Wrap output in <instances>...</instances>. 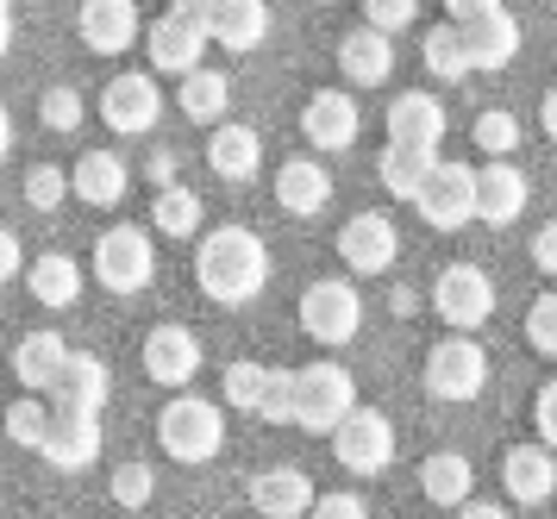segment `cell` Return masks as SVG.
<instances>
[{
    "instance_id": "obj_16",
    "label": "cell",
    "mask_w": 557,
    "mask_h": 519,
    "mask_svg": "<svg viewBox=\"0 0 557 519\" xmlns=\"http://www.w3.org/2000/svg\"><path fill=\"white\" fill-rule=\"evenodd\" d=\"M76 32H82V45L88 50L120 57V50H132V38H145V25H138V0H82Z\"/></svg>"
},
{
    "instance_id": "obj_17",
    "label": "cell",
    "mask_w": 557,
    "mask_h": 519,
    "mask_svg": "<svg viewBox=\"0 0 557 519\" xmlns=\"http://www.w3.org/2000/svg\"><path fill=\"white\" fill-rule=\"evenodd\" d=\"M338 75L357 88H382L395 75V38H382L376 25H357L338 38Z\"/></svg>"
},
{
    "instance_id": "obj_20",
    "label": "cell",
    "mask_w": 557,
    "mask_h": 519,
    "mask_svg": "<svg viewBox=\"0 0 557 519\" xmlns=\"http://www.w3.org/2000/svg\"><path fill=\"white\" fill-rule=\"evenodd\" d=\"M207 163H213L220 182H251V175L263 170V138H257L251 125L220 120L213 125V138H207Z\"/></svg>"
},
{
    "instance_id": "obj_36",
    "label": "cell",
    "mask_w": 557,
    "mask_h": 519,
    "mask_svg": "<svg viewBox=\"0 0 557 519\" xmlns=\"http://www.w3.org/2000/svg\"><path fill=\"white\" fill-rule=\"evenodd\" d=\"M263 382H270V363H251V357L226 363V407H232V413H257Z\"/></svg>"
},
{
    "instance_id": "obj_21",
    "label": "cell",
    "mask_w": 557,
    "mask_h": 519,
    "mask_svg": "<svg viewBox=\"0 0 557 519\" xmlns=\"http://www.w3.org/2000/svg\"><path fill=\"white\" fill-rule=\"evenodd\" d=\"M332 200V175L313 163V157H288L276 170V207L282 213H295V220H313V213H326Z\"/></svg>"
},
{
    "instance_id": "obj_49",
    "label": "cell",
    "mask_w": 557,
    "mask_h": 519,
    "mask_svg": "<svg viewBox=\"0 0 557 519\" xmlns=\"http://www.w3.org/2000/svg\"><path fill=\"white\" fill-rule=\"evenodd\" d=\"M20 270H26V250H20V238L0 225V282H13Z\"/></svg>"
},
{
    "instance_id": "obj_51",
    "label": "cell",
    "mask_w": 557,
    "mask_h": 519,
    "mask_svg": "<svg viewBox=\"0 0 557 519\" xmlns=\"http://www.w3.org/2000/svg\"><path fill=\"white\" fill-rule=\"evenodd\" d=\"M539 125H545V138L557 145V88L545 95V107H539Z\"/></svg>"
},
{
    "instance_id": "obj_23",
    "label": "cell",
    "mask_w": 557,
    "mask_h": 519,
    "mask_svg": "<svg viewBox=\"0 0 557 519\" xmlns=\"http://www.w3.org/2000/svg\"><path fill=\"white\" fill-rule=\"evenodd\" d=\"M145 50H151V70L157 75H195L201 70V57H207V32H188V25H176L170 13L145 32Z\"/></svg>"
},
{
    "instance_id": "obj_53",
    "label": "cell",
    "mask_w": 557,
    "mask_h": 519,
    "mask_svg": "<svg viewBox=\"0 0 557 519\" xmlns=\"http://www.w3.org/2000/svg\"><path fill=\"white\" fill-rule=\"evenodd\" d=\"M7 150H13V113L0 107V163H7Z\"/></svg>"
},
{
    "instance_id": "obj_41",
    "label": "cell",
    "mask_w": 557,
    "mask_h": 519,
    "mask_svg": "<svg viewBox=\"0 0 557 519\" xmlns=\"http://www.w3.org/2000/svg\"><path fill=\"white\" fill-rule=\"evenodd\" d=\"M420 20V0H363V25H376L382 38H395Z\"/></svg>"
},
{
    "instance_id": "obj_44",
    "label": "cell",
    "mask_w": 557,
    "mask_h": 519,
    "mask_svg": "<svg viewBox=\"0 0 557 519\" xmlns=\"http://www.w3.org/2000/svg\"><path fill=\"white\" fill-rule=\"evenodd\" d=\"M532 425H539V445L557 457V375L539 388V400H532Z\"/></svg>"
},
{
    "instance_id": "obj_13",
    "label": "cell",
    "mask_w": 557,
    "mask_h": 519,
    "mask_svg": "<svg viewBox=\"0 0 557 519\" xmlns=\"http://www.w3.org/2000/svg\"><path fill=\"white\" fill-rule=\"evenodd\" d=\"M107 395H113V375L95 350H70V363H63V382L51 388V413H82V420H101Z\"/></svg>"
},
{
    "instance_id": "obj_30",
    "label": "cell",
    "mask_w": 557,
    "mask_h": 519,
    "mask_svg": "<svg viewBox=\"0 0 557 519\" xmlns=\"http://www.w3.org/2000/svg\"><path fill=\"white\" fill-rule=\"evenodd\" d=\"M263 32H270V7L263 0H220V20H213V45L226 50H257L263 45Z\"/></svg>"
},
{
    "instance_id": "obj_38",
    "label": "cell",
    "mask_w": 557,
    "mask_h": 519,
    "mask_svg": "<svg viewBox=\"0 0 557 519\" xmlns=\"http://www.w3.org/2000/svg\"><path fill=\"white\" fill-rule=\"evenodd\" d=\"M257 420L263 425H295V370H270L263 400H257Z\"/></svg>"
},
{
    "instance_id": "obj_4",
    "label": "cell",
    "mask_w": 557,
    "mask_h": 519,
    "mask_svg": "<svg viewBox=\"0 0 557 519\" xmlns=\"http://www.w3.org/2000/svg\"><path fill=\"white\" fill-rule=\"evenodd\" d=\"M432 313L451 325V332H482V325L495 320V275L482 270V263L438 270V282H432Z\"/></svg>"
},
{
    "instance_id": "obj_54",
    "label": "cell",
    "mask_w": 557,
    "mask_h": 519,
    "mask_svg": "<svg viewBox=\"0 0 557 519\" xmlns=\"http://www.w3.org/2000/svg\"><path fill=\"white\" fill-rule=\"evenodd\" d=\"M0 7H13V0H0Z\"/></svg>"
},
{
    "instance_id": "obj_6",
    "label": "cell",
    "mask_w": 557,
    "mask_h": 519,
    "mask_svg": "<svg viewBox=\"0 0 557 519\" xmlns=\"http://www.w3.org/2000/svg\"><path fill=\"white\" fill-rule=\"evenodd\" d=\"M157 275V245L138 225H107L95 238V282H107L113 295H138Z\"/></svg>"
},
{
    "instance_id": "obj_46",
    "label": "cell",
    "mask_w": 557,
    "mask_h": 519,
    "mask_svg": "<svg viewBox=\"0 0 557 519\" xmlns=\"http://www.w3.org/2000/svg\"><path fill=\"white\" fill-rule=\"evenodd\" d=\"M307 519H370V507H363L357 495H320Z\"/></svg>"
},
{
    "instance_id": "obj_10",
    "label": "cell",
    "mask_w": 557,
    "mask_h": 519,
    "mask_svg": "<svg viewBox=\"0 0 557 519\" xmlns=\"http://www.w3.org/2000/svg\"><path fill=\"white\" fill-rule=\"evenodd\" d=\"M413 207H420V220H426L432 232H457V225H470L476 220V170H470V163H438Z\"/></svg>"
},
{
    "instance_id": "obj_25",
    "label": "cell",
    "mask_w": 557,
    "mask_h": 519,
    "mask_svg": "<svg viewBox=\"0 0 557 519\" xmlns=\"http://www.w3.org/2000/svg\"><path fill=\"white\" fill-rule=\"evenodd\" d=\"M63 363H70V345L57 332H32V338L13 345V375L26 382V395H51L63 382Z\"/></svg>"
},
{
    "instance_id": "obj_29",
    "label": "cell",
    "mask_w": 557,
    "mask_h": 519,
    "mask_svg": "<svg viewBox=\"0 0 557 519\" xmlns=\"http://www.w3.org/2000/svg\"><path fill=\"white\" fill-rule=\"evenodd\" d=\"M226 100H232V82L220 70H195V75H182V88H176V107H182V120H195V125H220L226 120Z\"/></svg>"
},
{
    "instance_id": "obj_26",
    "label": "cell",
    "mask_w": 557,
    "mask_h": 519,
    "mask_svg": "<svg viewBox=\"0 0 557 519\" xmlns=\"http://www.w3.org/2000/svg\"><path fill=\"white\" fill-rule=\"evenodd\" d=\"M502 482L513 501H527V507H539V501H552L557 489V457L545 445H513L502 464Z\"/></svg>"
},
{
    "instance_id": "obj_40",
    "label": "cell",
    "mask_w": 557,
    "mask_h": 519,
    "mask_svg": "<svg viewBox=\"0 0 557 519\" xmlns=\"http://www.w3.org/2000/svg\"><path fill=\"white\" fill-rule=\"evenodd\" d=\"M63 195H70V170H57V163H38V170L26 175V200L38 207V213H57V207H63Z\"/></svg>"
},
{
    "instance_id": "obj_5",
    "label": "cell",
    "mask_w": 557,
    "mask_h": 519,
    "mask_svg": "<svg viewBox=\"0 0 557 519\" xmlns=\"http://www.w3.org/2000/svg\"><path fill=\"white\" fill-rule=\"evenodd\" d=\"M301 332L307 338H320V345H351L357 332H363V295H357V282H338V275L307 282Z\"/></svg>"
},
{
    "instance_id": "obj_34",
    "label": "cell",
    "mask_w": 557,
    "mask_h": 519,
    "mask_svg": "<svg viewBox=\"0 0 557 519\" xmlns=\"http://www.w3.org/2000/svg\"><path fill=\"white\" fill-rule=\"evenodd\" d=\"M426 75L432 82H463L470 75V45H463V25H432L426 32Z\"/></svg>"
},
{
    "instance_id": "obj_22",
    "label": "cell",
    "mask_w": 557,
    "mask_h": 519,
    "mask_svg": "<svg viewBox=\"0 0 557 519\" xmlns=\"http://www.w3.org/2000/svg\"><path fill=\"white\" fill-rule=\"evenodd\" d=\"M527 195H532V182L513 170V163H488V170H476V220L513 225L520 213H527Z\"/></svg>"
},
{
    "instance_id": "obj_1",
    "label": "cell",
    "mask_w": 557,
    "mask_h": 519,
    "mask_svg": "<svg viewBox=\"0 0 557 519\" xmlns=\"http://www.w3.org/2000/svg\"><path fill=\"white\" fill-rule=\"evenodd\" d=\"M195 275H201L207 300L220 307H245V300L263 295L270 282V245L257 238L251 225H220L201 238V257H195Z\"/></svg>"
},
{
    "instance_id": "obj_31",
    "label": "cell",
    "mask_w": 557,
    "mask_h": 519,
    "mask_svg": "<svg viewBox=\"0 0 557 519\" xmlns=\"http://www.w3.org/2000/svg\"><path fill=\"white\" fill-rule=\"evenodd\" d=\"M76 295H82L76 257H63V250L32 257V300H45V307H76Z\"/></svg>"
},
{
    "instance_id": "obj_43",
    "label": "cell",
    "mask_w": 557,
    "mask_h": 519,
    "mask_svg": "<svg viewBox=\"0 0 557 519\" xmlns=\"http://www.w3.org/2000/svg\"><path fill=\"white\" fill-rule=\"evenodd\" d=\"M38 113H45L51 132H76V125H82V95H76V88H51V95L38 100Z\"/></svg>"
},
{
    "instance_id": "obj_50",
    "label": "cell",
    "mask_w": 557,
    "mask_h": 519,
    "mask_svg": "<svg viewBox=\"0 0 557 519\" xmlns=\"http://www.w3.org/2000/svg\"><path fill=\"white\" fill-rule=\"evenodd\" d=\"M457 519H507V507H495V501H463V507H457Z\"/></svg>"
},
{
    "instance_id": "obj_27",
    "label": "cell",
    "mask_w": 557,
    "mask_h": 519,
    "mask_svg": "<svg viewBox=\"0 0 557 519\" xmlns=\"http://www.w3.org/2000/svg\"><path fill=\"white\" fill-rule=\"evenodd\" d=\"M463 45H470V70H507L520 57V20L513 13H488V20L463 25Z\"/></svg>"
},
{
    "instance_id": "obj_11",
    "label": "cell",
    "mask_w": 557,
    "mask_h": 519,
    "mask_svg": "<svg viewBox=\"0 0 557 519\" xmlns=\"http://www.w3.org/2000/svg\"><path fill=\"white\" fill-rule=\"evenodd\" d=\"M338 257H345V270H351V275L395 270V257H401L395 220H382V213H351V220H345V232H338Z\"/></svg>"
},
{
    "instance_id": "obj_48",
    "label": "cell",
    "mask_w": 557,
    "mask_h": 519,
    "mask_svg": "<svg viewBox=\"0 0 557 519\" xmlns=\"http://www.w3.org/2000/svg\"><path fill=\"white\" fill-rule=\"evenodd\" d=\"M532 270L557 275V220H552V225H539V232H532Z\"/></svg>"
},
{
    "instance_id": "obj_3",
    "label": "cell",
    "mask_w": 557,
    "mask_h": 519,
    "mask_svg": "<svg viewBox=\"0 0 557 519\" xmlns=\"http://www.w3.org/2000/svg\"><path fill=\"white\" fill-rule=\"evenodd\" d=\"M357 413V375L338 363H307L295 370V425L301 432H338Z\"/></svg>"
},
{
    "instance_id": "obj_47",
    "label": "cell",
    "mask_w": 557,
    "mask_h": 519,
    "mask_svg": "<svg viewBox=\"0 0 557 519\" xmlns=\"http://www.w3.org/2000/svg\"><path fill=\"white\" fill-rule=\"evenodd\" d=\"M507 0H445V20L451 25H476V20H488V13H502Z\"/></svg>"
},
{
    "instance_id": "obj_7",
    "label": "cell",
    "mask_w": 557,
    "mask_h": 519,
    "mask_svg": "<svg viewBox=\"0 0 557 519\" xmlns=\"http://www.w3.org/2000/svg\"><path fill=\"white\" fill-rule=\"evenodd\" d=\"M426 388L438 400H476L488 388V350L470 332H451L426 350Z\"/></svg>"
},
{
    "instance_id": "obj_42",
    "label": "cell",
    "mask_w": 557,
    "mask_h": 519,
    "mask_svg": "<svg viewBox=\"0 0 557 519\" xmlns=\"http://www.w3.org/2000/svg\"><path fill=\"white\" fill-rule=\"evenodd\" d=\"M151 489H157V475L145 470V464H120V470H113V501H120V507H145Z\"/></svg>"
},
{
    "instance_id": "obj_12",
    "label": "cell",
    "mask_w": 557,
    "mask_h": 519,
    "mask_svg": "<svg viewBox=\"0 0 557 519\" xmlns=\"http://www.w3.org/2000/svg\"><path fill=\"white\" fill-rule=\"evenodd\" d=\"M145 375L163 388H188L201 375V338L188 325H151L145 332Z\"/></svg>"
},
{
    "instance_id": "obj_2",
    "label": "cell",
    "mask_w": 557,
    "mask_h": 519,
    "mask_svg": "<svg viewBox=\"0 0 557 519\" xmlns=\"http://www.w3.org/2000/svg\"><path fill=\"white\" fill-rule=\"evenodd\" d=\"M157 445L170 450L176 464H213L220 445H226V420H220L213 400H201V395L182 388V395L157 413Z\"/></svg>"
},
{
    "instance_id": "obj_37",
    "label": "cell",
    "mask_w": 557,
    "mask_h": 519,
    "mask_svg": "<svg viewBox=\"0 0 557 519\" xmlns=\"http://www.w3.org/2000/svg\"><path fill=\"white\" fill-rule=\"evenodd\" d=\"M470 138H476L495 163H507V157L520 150V120H513V113H502V107H488V113H476V132H470Z\"/></svg>"
},
{
    "instance_id": "obj_24",
    "label": "cell",
    "mask_w": 557,
    "mask_h": 519,
    "mask_svg": "<svg viewBox=\"0 0 557 519\" xmlns=\"http://www.w3.org/2000/svg\"><path fill=\"white\" fill-rule=\"evenodd\" d=\"M126 163H120V150H82L76 170H70V195L82 207H113V200H126Z\"/></svg>"
},
{
    "instance_id": "obj_28",
    "label": "cell",
    "mask_w": 557,
    "mask_h": 519,
    "mask_svg": "<svg viewBox=\"0 0 557 519\" xmlns=\"http://www.w3.org/2000/svg\"><path fill=\"white\" fill-rule=\"evenodd\" d=\"M470 482H476V470H470L463 450H432L426 464H420V495L432 507H463L470 501Z\"/></svg>"
},
{
    "instance_id": "obj_33",
    "label": "cell",
    "mask_w": 557,
    "mask_h": 519,
    "mask_svg": "<svg viewBox=\"0 0 557 519\" xmlns=\"http://www.w3.org/2000/svg\"><path fill=\"white\" fill-rule=\"evenodd\" d=\"M201 220H207V207H201V195H195V188H182V182L157 188L151 225L163 232V238H195V232H201Z\"/></svg>"
},
{
    "instance_id": "obj_39",
    "label": "cell",
    "mask_w": 557,
    "mask_h": 519,
    "mask_svg": "<svg viewBox=\"0 0 557 519\" xmlns=\"http://www.w3.org/2000/svg\"><path fill=\"white\" fill-rule=\"evenodd\" d=\"M527 345L539 350V357H557V288H545V295L527 307Z\"/></svg>"
},
{
    "instance_id": "obj_52",
    "label": "cell",
    "mask_w": 557,
    "mask_h": 519,
    "mask_svg": "<svg viewBox=\"0 0 557 519\" xmlns=\"http://www.w3.org/2000/svg\"><path fill=\"white\" fill-rule=\"evenodd\" d=\"M13 50V7H0V57Z\"/></svg>"
},
{
    "instance_id": "obj_19",
    "label": "cell",
    "mask_w": 557,
    "mask_h": 519,
    "mask_svg": "<svg viewBox=\"0 0 557 519\" xmlns=\"http://www.w3.org/2000/svg\"><path fill=\"white\" fill-rule=\"evenodd\" d=\"M38 457H45L51 470H88V464L101 457V420H82V413H51V432H45Z\"/></svg>"
},
{
    "instance_id": "obj_18",
    "label": "cell",
    "mask_w": 557,
    "mask_h": 519,
    "mask_svg": "<svg viewBox=\"0 0 557 519\" xmlns=\"http://www.w3.org/2000/svg\"><path fill=\"white\" fill-rule=\"evenodd\" d=\"M313 501H320V495H313L307 470H295V464L251 475V507L263 519H307V514H313Z\"/></svg>"
},
{
    "instance_id": "obj_35",
    "label": "cell",
    "mask_w": 557,
    "mask_h": 519,
    "mask_svg": "<svg viewBox=\"0 0 557 519\" xmlns=\"http://www.w3.org/2000/svg\"><path fill=\"white\" fill-rule=\"evenodd\" d=\"M45 432H51V407H45L38 395H20L13 407H7V438H13V445L38 450L45 445Z\"/></svg>"
},
{
    "instance_id": "obj_15",
    "label": "cell",
    "mask_w": 557,
    "mask_h": 519,
    "mask_svg": "<svg viewBox=\"0 0 557 519\" xmlns=\"http://www.w3.org/2000/svg\"><path fill=\"white\" fill-rule=\"evenodd\" d=\"M357 125H363V113H357V100L345 95V88H320V95L301 107V132H307L313 150H351Z\"/></svg>"
},
{
    "instance_id": "obj_8",
    "label": "cell",
    "mask_w": 557,
    "mask_h": 519,
    "mask_svg": "<svg viewBox=\"0 0 557 519\" xmlns=\"http://www.w3.org/2000/svg\"><path fill=\"white\" fill-rule=\"evenodd\" d=\"M332 457H338V470L351 475H382L395 464V425L382 407H357L351 420L332 432Z\"/></svg>"
},
{
    "instance_id": "obj_9",
    "label": "cell",
    "mask_w": 557,
    "mask_h": 519,
    "mask_svg": "<svg viewBox=\"0 0 557 519\" xmlns=\"http://www.w3.org/2000/svg\"><path fill=\"white\" fill-rule=\"evenodd\" d=\"M101 120H107V132H120V138L151 132V125L163 120V88H157V75H145V70L107 75V88H101Z\"/></svg>"
},
{
    "instance_id": "obj_14",
    "label": "cell",
    "mask_w": 557,
    "mask_h": 519,
    "mask_svg": "<svg viewBox=\"0 0 557 519\" xmlns=\"http://www.w3.org/2000/svg\"><path fill=\"white\" fill-rule=\"evenodd\" d=\"M438 138H445V100H432V88H407L388 100V145L438 157Z\"/></svg>"
},
{
    "instance_id": "obj_45",
    "label": "cell",
    "mask_w": 557,
    "mask_h": 519,
    "mask_svg": "<svg viewBox=\"0 0 557 519\" xmlns=\"http://www.w3.org/2000/svg\"><path fill=\"white\" fill-rule=\"evenodd\" d=\"M170 20L188 25V32H207L213 38V20H220V0H170Z\"/></svg>"
},
{
    "instance_id": "obj_32",
    "label": "cell",
    "mask_w": 557,
    "mask_h": 519,
    "mask_svg": "<svg viewBox=\"0 0 557 519\" xmlns=\"http://www.w3.org/2000/svg\"><path fill=\"white\" fill-rule=\"evenodd\" d=\"M432 170H438L432 150H407V145L382 150V188H388L395 200H420V188L432 182Z\"/></svg>"
}]
</instances>
